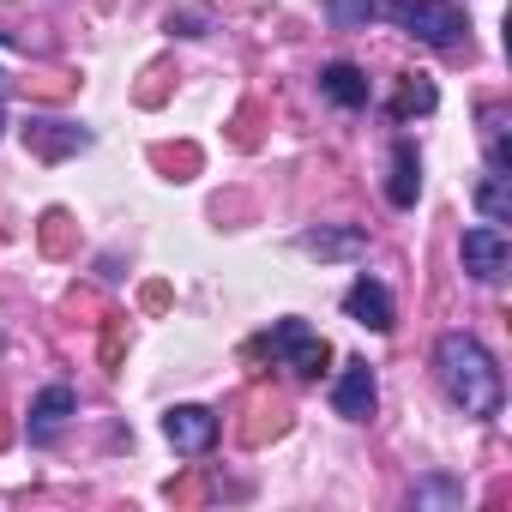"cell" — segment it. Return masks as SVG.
<instances>
[{"label": "cell", "mask_w": 512, "mask_h": 512, "mask_svg": "<svg viewBox=\"0 0 512 512\" xmlns=\"http://www.w3.org/2000/svg\"><path fill=\"white\" fill-rule=\"evenodd\" d=\"M0 127H7V109H0Z\"/></svg>", "instance_id": "obj_18"}, {"label": "cell", "mask_w": 512, "mask_h": 512, "mask_svg": "<svg viewBox=\"0 0 512 512\" xmlns=\"http://www.w3.org/2000/svg\"><path fill=\"white\" fill-rule=\"evenodd\" d=\"M344 314L356 320V326H368V332H392V296H386V284H374V278H356L350 290H344Z\"/></svg>", "instance_id": "obj_8"}, {"label": "cell", "mask_w": 512, "mask_h": 512, "mask_svg": "<svg viewBox=\"0 0 512 512\" xmlns=\"http://www.w3.org/2000/svg\"><path fill=\"white\" fill-rule=\"evenodd\" d=\"M374 404H380L374 368H368V362H344V374H338V386H332V410H338L344 422H368Z\"/></svg>", "instance_id": "obj_6"}, {"label": "cell", "mask_w": 512, "mask_h": 512, "mask_svg": "<svg viewBox=\"0 0 512 512\" xmlns=\"http://www.w3.org/2000/svg\"><path fill=\"white\" fill-rule=\"evenodd\" d=\"M374 19H392L404 37H416L428 49H458L470 31L452 0H374Z\"/></svg>", "instance_id": "obj_2"}, {"label": "cell", "mask_w": 512, "mask_h": 512, "mask_svg": "<svg viewBox=\"0 0 512 512\" xmlns=\"http://www.w3.org/2000/svg\"><path fill=\"white\" fill-rule=\"evenodd\" d=\"M416 193H422V157H416L410 139H398V145H392V181H386V199H392L398 211H410Z\"/></svg>", "instance_id": "obj_9"}, {"label": "cell", "mask_w": 512, "mask_h": 512, "mask_svg": "<svg viewBox=\"0 0 512 512\" xmlns=\"http://www.w3.org/2000/svg\"><path fill=\"white\" fill-rule=\"evenodd\" d=\"M260 350L272 356V362H284V368H296L302 380H314V374H326V362H332V344L320 338V332H308L302 320H278L266 338H260Z\"/></svg>", "instance_id": "obj_3"}, {"label": "cell", "mask_w": 512, "mask_h": 512, "mask_svg": "<svg viewBox=\"0 0 512 512\" xmlns=\"http://www.w3.org/2000/svg\"><path fill=\"white\" fill-rule=\"evenodd\" d=\"M326 13H332V25H344V31H362V25L374 19V0H326Z\"/></svg>", "instance_id": "obj_16"}, {"label": "cell", "mask_w": 512, "mask_h": 512, "mask_svg": "<svg viewBox=\"0 0 512 512\" xmlns=\"http://www.w3.org/2000/svg\"><path fill=\"white\" fill-rule=\"evenodd\" d=\"M73 410H79V398H73L67 386H43V392L31 398V416H25V434H31V446H55Z\"/></svg>", "instance_id": "obj_5"}, {"label": "cell", "mask_w": 512, "mask_h": 512, "mask_svg": "<svg viewBox=\"0 0 512 512\" xmlns=\"http://www.w3.org/2000/svg\"><path fill=\"white\" fill-rule=\"evenodd\" d=\"M434 374H440V392H446L464 416H476V422L500 416V404H506V380H500L494 356H488L470 332H446V338L434 344Z\"/></svg>", "instance_id": "obj_1"}, {"label": "cell", "mask_w": 512, "mask_h": 512, "mask_svg": "<svg viewBox=\"0 0 512 512\" xmlns=\"http://www.w3.org/2000/svg\"><path fill=\"white\" fill-rule=\"evenodd\" d=\"M362 247H368L362 229H308L302 235V253H320V260H356Z\"/></svg>", "instance_id": "obj_12"}, {"label": "cell", "mask_w": 512, "mask_h": 512, "mask_svg": "<svg viewBox=\"0 0 512 512\" xmlns=\"http://www.w3.org/2000/svg\"><path fill=\"white\" fill-rule=\"evenodd\" d=\"M428 109H434V85H428V79H410V85L392 97V115H398V121H410V115H428Z\"/></svg>", "instance_id": "obj_15"}, {"label": "cell", "mask_w": 512, "mask_h": 512, "mask_svg": "<svg viewBox=\"0 0 512 512\" xmlns=\"http://www.w3.org/2000/svg\"><path fill=\"white\" fill-rule=\"evenodd\" d=\"M410 506H416V512H428V506H464V482H452V476H428V482L410 488Z\"/></svg>", "instance_id": "obj_14"}, {"label": "cell", "mask_w": 512, "mask_h": 512, "mask_svg": "<svg viewBox=\"0 0 512 512\" xmlns=\"http://www.w3.org/2000/svg\"><path fill=\"white\" fill-rule=\"evenodd\" d=\"M163 434H169V446H175V452L199 458V452L217 440V416H211L205 404H175V410L163 416Z\"/></svg>", "instance_id": "obj_7"}, {"label": "cell", "mask_w": 512, "mask_h": 512, "mask_svg": "<svg viewBox=\"0 0 512 512\" xmlns=\"http://www.w3.org/2000/svg\"><path fill=\"white\" fill-rule=\"evenodd\" d=\"M506 181H512V175H494V169L476 181V211H482L488 223H512V187H506Z\"/></svg>", "instance_id": "obj_13"}, {"label": "cell", "mask_w": 512, "mask_h": 512, "mask_svg": "<svg viewBox=\"0 0 512 512\" xmlns=\"http://www.w3.org/2000/svg\"><path fill=\"white\" fill-rule=\"evenodd\" d=\"M464 272L476 278V284H500L506 278V266H512V241H506V229L500 223H476V229H464Z\"/></svg>", "instance_id": "obj_4"}, {"label": "cell", "mask_w": 512, "mask_h": 512, "mask_svg": "<svg viewBox=\"0 0 512 512\" xmlns=\"http://www.w3.org/2000/svg\"><path fill=\"white\" fill-rule=\"evenodd\" d=\"M320 91H326L338 109H368V79H362V67H350V61H332V67L320 73Z\"/></svg>", "instance_id": "obj_10"}, {"label": "cell", "mask_w": 512, "mask_h": 512, "mask_svg": "<svg viewBox=\"0 0 512 512\" xmlns=\"http://www.w3.org/2000/svg\"><path fill=\"white\" fill-rule=\"evenodd\" d=\"M25 139H31V151H43V157H67V151H85V145H91V133H85V127H67V121H31Z\"/></svg>", "instance_id": "obj_11"}, {"label": "cell", "mask_w": 512, "mask_h": 512, "mask_svg": "<svg viewBox=\"0 0 512 512\" xmlns=\"http://www.w3.org/2000/svg\"><path fill=\"white\" fill-rule=\"evenodd\" d=\"M169 31H181V37H199V31H205V19H199V13H181V19H169Z\"/></svg>", "instance_id": "obj_17"}]
</instances>
